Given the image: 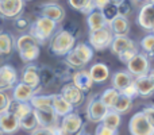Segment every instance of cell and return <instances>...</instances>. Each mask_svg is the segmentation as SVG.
<instances>
[{
  "label": "cell",
  "mask_w": 154,
  "mask_h": 135,
  "mask_svg": "<svg viewBox=\"0 0 154 135\" xmlns=\"http://www.w3.org/2000/svg\"><path fill=\"white\" fill-rule=\"evenodd\" d=\"M75 46L76 37L66 29L57 31L50 39V51L54 56H68Z\"/></svg>",
  "instance_id": "1"
},
{
  "label": "cell",
  "mask_w": 154,
  "mask_h": 135,
  "mask_svg": "<svg viewBox=\"0 0 154 135\" xmlns=\"http://www.w3.org/2000/svg\"><path fill=\"white\" fill-rule=\"evenodd\" d=\"M16 50L23 62H31L39 57V43L30 34H23L16 39Z\"/></svg>",
  "instance_id": "2"
},
{
  "label": "cell",
  "mask_w": 154,
  "mask_h": 135,
  "mask_svg": "<svg viewBox=\"0 0 154 135\" xmlns=\"http://www.w3.org/2000/svg\"><path fill=\"white\" fill-rule=\"evenodd\" d=\"M57 31V23L51 19L48 18H38L34 23L30 26V32L31 37H34L38 41V43H45L48 39H51Z\"/></svg>",
  "instance_id": "3"
},
{
  "label": "cell",
  "mask_w": 154,
  "mask_h": 135,
  "mask_svg": "<svg viewBox=\"0 0 154 135\" xmlns=\"http://www.w3.org/2000/svg\"><path fill=\"white\" fill-rule=\"evenodd\" d=\"M93 49L87 43H77L72 51L66 56L65 64L69 68H82L92 60Z\"/></svg>",
  "instance_id": "4"
},
{
  "label": "cell",
  "mask_w": 154,
  "mask_h": 135,
  "mask_svg": "<svg viewBox=\"0 0 154 135\" xmlns=\"http://www.w3.org/2000/svg\"><path fill=\"white\" fill-rule=\"evenodd\" d=\"M88 41H89V46L92 49L97 51H104L108 48H111L112 41H114V34H112L109 26H107L99 31L89 32Z\"/></svg>",
  "instance_id": "5"
},
{
  "label": "cell",
  "mask_w": 154,
  "mask_h": 135,
  "mask_svg": "<svg viewBox=\"0 0 154 135\" xmlns=\"http://www.w3.org/2000/svg\"><path fill=\"white\" fill-rule=\"evenodd\" d=\"M84 122L77 112H70L60 123V135H82Z\"/></svg>",
  "instance_id": "6"
},
{
  "label": "cell",
  "mask_w": 154,
  "mask_h": 135,
  "mask_svg": "<svg viewBox=\"0 0 154 135\" xmlns=\"http://www.w3.org/2000/svg\"><path fill=\"white\" fill-rule=\"evenodd\" d=\"M128 131L131 135H154V127L142 111L133 115L128 122Z\"/></svg>",
  "instance_id": "7"
},
{
  "label": "cell",
  "mask_w": 154,
  "mask_h": 135,
  "mask_svg": "<svg viewBox=\"0 0 154 135\" xmlns=\"http://www.w3.org/2000/svg\"><path fill=\"white\" fill-rule=\"evenodd\" d=\"M24 4L22 0H0V16L5 19H19L23 14Z\"/></svg>",
  "instance_id": "8"
},
{
  "label": "cell",
  "mask_w": 154,
  "mask_h": 135,
  "mask_svg": "<svg viewBox=\"0 0 154 135\" xmlns=\"http://www.w3.org/2000/svg\"><path fill=\"white\" fill-rule=\"evenodd\" d=\"M127 72L131 76L135 77H141V76H146L150 72V62L145 54L138 53L130 62L127 64Z\"/></svg>",
  "instance_id": "9"
},
{
  "label": "cell",
  "mask_w": 154,
  "mask_h": 135,
  "mask_svg": "<svg viewBox=\"0 0 154 135\" xmlns=\"http://www.w3.org/2000/svg\"><path fill=\"white\" fill-rule=\"evenodd\" d=\"M18 84V72L11 65L0 66V92H5Z\"/></svg>",
  "instance_id": "10"
},
{
  "label": "cell",
  "mask_w": 154,
  "mask_h": 135,
  "mask_svg": "<svg viewBox=\"0 0 154 135\" xmlns=\"http://www.w3.org/2000/svg\"><path fill=\"white\" fill-rule=\"evenodd\" d=\"M60 95H61L72 107L81 106V104L84 103V99H85L84 92H81L79 88L72 84V82H66V84L61 88Z\"/></svg>",
  "instance_id": "11"
},
{
  "label": "cell",
  "mask_w": 154,
  "mask_h": 135,
  "mask_svg": "<svg viewBox=\"0 0 154 135\" xmlns=\"http://www.w3.org/2000/svg\"><path fill=\"white\" fill-rule=\"evenodd\" d=\"M109 109L104 106L103 103L100 101V99H95L92 100L89 104H88V108H87V118L89 122L93 123H99L100 124L103 122L104 116L107 115Z\"/></svg>",
  "instance_id": "12"
},
{
  "label": "cell",
  "mask_w": 154,
  "mask_h": 135,
  "mask_svg": "<svg viewBox=\"0 0 154 135\" xmlns=\"http://www.w3.org/2000/svg\"><path fill=\"white\" fill-rule=\"evenodd\" d=\"M138 24L147 31L154 29V4L152 2L146 3L138 14Z\"/></svg>",
  "instance_id": "13"
},
{
  "label": "cell",
  "mask_w": 154,
  "mask_h": 135,
  "mask_svg": "<svg viewBox=\"0 0 154 135\" xmlns=\"http://www.w3.org/2000/svg\"><path fill=\"white\" fill-rule=\"evenodd\" d=\"M37 95V91L32 89L31 87L23 84V82H18L12 91V97L16 103H30L31 99Z\"/></svg>",
  "instance_id": "14"
},
{
  "label": "cell",
  "mask_w": 154,
  "mask_h": 135,
  "mask_svg": "<svg viewBox=\"0 0 154 135\" xmlns=\"http://www.w3.org/2000/svg\"><path fill=\"white\" fill-rule=\"evenodd\" d=\"M41 16L51 19L53 22L58 23L65 18V10L58 3H48L41 8Z\"/></svg>",
  "instance_id": "15"
},
{
  "label": "cell",
  "mask_w": 154,
  "mask_h": 135,
  "mask_svg": "<svg viewBox=\"0 0 154 135\" xmlns=\"http://www.w3.org/2000/svg\"><path fill=\"white\" fill-rule=\"evenodd\" d=\"M19 128V120L12 111H7L0 115V130L3 134H14Z\"/></svg>",
  "instance_id": "16"
},
{
  "label": "cell",
  "mask_w": 154,
  "mask_h": 135,
  "mask_svg": "<svg viewBox=\"0 0 154 135\" xmlns=\"http://www.w3.org/2000/svg\"><path fill=\"white\" fill-rule=\"evenodd\" d=\"M22 82L29 87H31L32 89H35L38 92L41 88V78H39V68L35 65H29L26 66L22 76Z\"/></svg>",
  "instance_id": "17"
},
{
  "label": "cell",
  "mask_w": 154,
  "mask_h": 135,
  "mask_svg": "<svg viewBox=\"0 0 154 135\" xmlns=\"http://www.w3.org/2000/svg\"><path fill=\"white\" fill-rule=\"evenodd\" d=\"M51 108H53V112L57 115V116H66L70 112H73V107L62 97L60 93H53V101H51Z\"/></svg>",
  "instance_id": "18"
},
{
  "label": "cell",
  "mask_w": 154,
  "mask_h": 135,
  "mask_svg": "<svg viewBox=\"0 0 154 135\" xmlns=\"http://www.w3.org/2000/svg\"><path fill=\"white\" fill-rule=\"evenodd\" d=\"M134 84L138 91V95L142 97H150L154 95V82L149 76H141L134 78Z\"/></svg>",
  "instance_id": "19"
},
{
  "label": "cell",
  "mask_w": 154,
  "mask_h": 135,
  "mask_svg": "<svg viewBox=\"0 0 154 135\" xmlns=\"http://www.w3.org/2000/svg\"><path fill=\"white\" fill-rule=\"evenodd\" d=\"M72 84L79 88L81 92H87V91H89L91 88H92L93 81L89 76V72L82 69V70H79V72H76V73H73Z\"/></svg>",
  "instance_id": "20"
},
{
  "label": "cell",
  "mask_w": 154,
  "mask_h": 135,
  "mask_svg": "<svg viewBox=\"0 0 154 135\" xmlns=\"http://www.w3.org/2000/svg\"><path fill=\"white\" fill-rule=\"evenodd\" d=\"M111 81H112V88L116 89L118 92L120 93L123 89H126L128 85L133 84L134 78L127 70H119V72H116V73L112 76Z\"/></svg>",
  "instance_id": "21"
},
{
  "label": "cell",
  "mask_w": 154,
  "mask_h": 135,
  "mask_svg": "<svg viewBox=\"0 0 154 135\" xmlns=\"http://www.w3.org/2000/svg\"><path fill=\"white\" fill-rule=\"evenodd\" d=\"M88 72H89V76L92 78L93 84L95 82L101 84V82L107 81L109 78V68L103 62H97V64L92 65Z\"/></svg>",
  "instance_id": "22"
},
{
  "label": "cell",
  "mask_w": 154,
  "mask_h": 135,
  "mask_svg": "<svg viewBox=\"0 0 154 135\" xmlns=\"http://www.w3.org/2000/svg\"><path fill=\"white\" fill-rule=\"evenodd\" d=\"M108 26H109V29H111L114 37H128V32H130V23H128L127 18L116 16Z\"/></svg>",
  "instance_id": "23"
},
{
  "label": "cell",
  "mask_w": 154,
  "mask_h": 135,
  "mask_svg": "<svg viewBox=\"0 0 154 135\" xmlns=\"http://www.w3.org/2000/svg\"><path fill=\"white\" fill-rule=\"evenodd\" d=\"M87 23H88V27H89V32L99 31V30L108 26V22L106 20L101 11H97V10H95L93 12H91L87 16Z\"/></svg>",
  "instance_id": "24"
},
{
  "label": "cell",
  "mask_w": 154,
  "mask_h": 135,
  "mask_svg": "<svg viewBox=\"0 0 154 135\" xmlns=\"http://www.w3.org/2000/svg\"><path fill=\"white\" fill-rule=\"evenodd\" d=\"M134 46H137V45L131 38H128V37H114V41H112V45H111V48H109V50L112 51V54L119 56V54H122L123 51L128 50V49L134 48Z\"/></svg>",
  "instance_id": "25"
},
{
  "label": "cell",
  "mask_w": 154,
  "mask_h": 135,
  "mask_svg": "<svg viewBox=\"0 0 154 135\" xmlns=\"http://www.w3.org/2000/svg\"><path fill=\"white\" fill-rule=\"evenodd\" d=\"M41 127L48 128H58V116L53 111H35Z\"/></svg>",
  "instance_id": "26"
},
{
  "label": "cell",
  "mask_w": 154,
  "mask_h": 135,
  "mask_svg": "<svg viewBox=\"0 0 154 135\" xmlns=\"http://www.w3.org/2000/svg\"><path fill=\"white\" fill-rule=\"evenodd\" d=\"M51 101H53V95H35L30 104L35 111H53Z\"/></svg>",
  "instance_id": "27"
},
{
  "label": "cell",
  "mask_w": 154,
  "mask_h": 135,
  "mask_svg": "<svg viewBox=\"0 0 154 135\" xmlns=\"http://www.w3.org/2000/svg\"><path fill=\"white\" fill-rule=\"evenodd\" d=\"M19 127L23 128V130H27V131H35L37 128H39V122H38V118H37V114H35V109L32 112H30L29 115H26L24 118H22L19 120Z\"/></svg>",
  "instance_id": "28"
},
{
  "label": "cell",
  "mask_w": 154,
  "mask_h": 135,
  "mask_svg": "<svg viewBox=\"0 0 154 135\" xmlns=\"http://www.w3.org/2000/svg\"><path fill=\"white\" fill-rule=\"evenodd\" d=\"M119 95H120V93L118 92L116 89H114V88H107V89L101 93L100 101L108 109H112V108H114V106H115V103H116L118 97H119Z\"/></svg>",
  "instance_id": "29"
},
{
  "label": "cell",
  "mask_w": 154,
  "mask_h": 135,
  "mask_svg": "<svg viewBox=\"0 0 154 135\" xmlns=\"http://www.w3.org/2000/svg\"><path fill=\"white\" fill-rule=\"evenodd\" d=\"M10 111H12L14 115L18 118V120H20L22 118H24L26 115H29L30 112L34 111V108L31 107L30 103H16V101H14V103L11 104Z\"/></svg>",
  "instance_id": "30"
},
{
  "label": "cell",
  "mask_w": 154,
  "mask_h": 135,
  "mask_svg": "<svg viewBox=\"0 0 154 135\" xmlns=\"http://www.w3.org/2000/svg\"><path fill=\"white\" fill-rule=\"evenodd\" d=\"M120 122H122L120 115L118 114V112H115L114 109H109V111L107 112V115L104 116L101 124L106 126V127H108V128H111V130L118 131V128H119V126H120Z\"/></svg>",
  "instance_id": "31"
},
{
  "label": "cell",
  "mask_w": 154,
  "mask_h": 135,
  "mask_svg": "<svg viewBox=\"0 0 154 135\" xmlns=\"http://www.w3.org/2000/svg\"><path fill=\"white\" fill-rule=\"evenodd\" d=\"M69 4L72 5L75 10L80 11V12L85 14V15H89L91 12L95 11V4L91 0H70Z\"/></svg>",
  "instance_id": "32"
},
{
  "label": "cell",
  "mask_w": 154,
  "mask_h": 135,
  "mask_svg": "<svg viewBox=\"0 0 154 135\" xmlns=\"http://www.w3.org/2000/svg\"><path fill=\"white\" fill-rule=\"evenodd\" d=\"M131 108H133V100L123 95H119V97H118L116 103H115L112 109H114L115 112H118L119 115H122V114H127Z\"/></svg>",
  "instance_id": "33"
},
{
  "label": "cell",
  "mask_w": 154,
  "mask_h": 135,
  "mask_svg": "<svg viewBox=\"0 0 154 135\" xmlns=\"http://www.w3.org/2000/svg\"><path fill=\"white\" fill-rule=\"evenodd\" d=\"M14 41L10 34L0 32V56H7L12 51Z\"/></svg>",
  "instance_id": "34"
},
{
  "label": "cell",
  "mask_w": 154,
  "mask_h": 135,
  "mask_svg": "<svg viewBox=\"0 0 154 135\" xmlns=\"http://www.w3.org/2000/svg\"><path fill=\"white\" fill-rule=\"evenodd\" d=\"M101 14L104 15L106 20L108 22V24H109L115 18H116V16H119V14H118L116 3H115V2H109V3H108V5H107V7L104 8L103 11H101Z\"/></svg>",
  "instance_id": "35"
},
{
  "label": "cell",
  "mask_w": 154,
  "mask_h": 135,
  "mask_svg": "<svg viewBox=\"0 0 154 135\" xmlns=\"http://www.w3.org/2000/svg\"><path fill=\"white\" fill-rule=\"evenodd\" d=\"M56 77L54 74V70L50 69L49 66H42L39 68V78H41V84H49L51 80Z\"/></svg>",
  "instance_id": "36"
},
{
  "label": "cell",
  "mask_w": 154,
  "mask_h": 135,
  "mask_svg": "<svg viewBox=\"0 0 154 135\" xmlns=\"http://www.w3.org/2000/svg\"><path fill=\"white\" fill-rule=\"evenodd\" d=\"M142 49L145 50V53H147L149 56L154 57V34H149L142 39L141 42Z\"/></svg>",
  "instance_id": "37"
},
{
  "label": "cell",
  "mask_w": 154,
  "mask_h": 135,
  "mask_svg": "<svg viewBox=\"0 0 154 135\" xmlns=\"http://www.w3.org/2000/svg\"><path fill=\"white\" fill-rule=\"evenodd\" d=\"M137 54H138V48H137V46H134V48L128 49V50L123 51L122 54H119V56H118V58H119V61L122 62V64L127 65L128 62H130L131 60H133L134 57L137 56Z\"/></svg>",
  "instance_id": "38"
},
{
  "label": "cell",
  "mask_w": 154,
  "mask_h": 135,
  "mask_svg": "<svg viewBox=\"0 0 154 135\" xmlns=\"http://www.w3.org/2000/svg\"><path fill=\"white\" fill-rule=\"evenodd\" d=\"M118 7V14L119 16H123V18H127L128 14L131 12V3L126 2V0H120V2H115Z\"/></svg>",
  "instance_id": "39"
},
{
  "label": "cell",
  "mask_w": 154,
  "mask_h": 135,
  "mask_svg": "<svg viewBox=\"0 0 154 135\" xmlns=\"http://www.w3.org/2000/svg\"><path fill=\"white\" fill-rule=\"evenodd\" d=\"M11 104H12V101H11L10 96L5 92H0V115L10 111Z\"/></svg>",
  "instance_id": "40"
},
{
  "label": "cell",
  "mask_w": 154,
  "mask_h": 135,
  "mask_svg": "<svg viewBox=\"0 0 154 135\" xmlns=\"http://www.w3.org/2000/svg\"><path fill=\"white\" fill-rule=\"evenodd\" d=\"M31 135H60L58 128H48V127H39L35 131H32Z\"/></svg>",
  "instance_id": "41"
},
{
  "label": "cell",
  "mask_w": 154,
  "mask_h": 135,
  "mask_svg": "<svg viewBox=\"0 0 154 135\" xmlns=\"http://www.w3.org/2000/svg\"><path fill=\"white\" fill-rule=\"evenodd\" d=\"M120 95H123V96H126V97H128V99H131V100H134V99L137 97V96H139L138 95V91H137V88H135V84H131V85H128L126 89H123L122 92H120Z\"/></svg>",
  "instance_id": "42"
},
{
  "label": "cell",
  "mask_w": 154,
  "mask_h": 135,
  "mask_svg": "<svg viewBox=\"0 0 154 135\" xmlns=\"http://www.w3.org/2000/svg\"><path fill=\"white\" fill-rule=\"evenodd\" d=\"M95 135H118V131L116 130H111V128L106 127V126H103L100 123V124L96 127Z\"/></svg>",
  "instance_id": "43"
},
{
  "label": "cell",
  "mask_w": 154,
  "mask_h": 135,
  "mask_svg": "<svg viewBox=\"0 0 154 135\" xmlns=\"http://www.w3.org/2000/svg\"><path fill=\"white\" fill-rule=\"evenodd\" d=\"M145 114V116L147 118V120L150 122V124L154 127V106H150V107H146V108L142 111Z\"/></svg>",
  "instance_id": "44"
},
{
  "label": "cell",
  "mask_w": 154,
  "mask_h": 135,
  "mask_svg": "<svg viewBox=\"0 0 154 135\" xmlns=\"http://www.w3.org/2000/svg\"><path fill=\"white\" fill-rule=\"evenodd\" d=\"M108 0H99V2H93V4H95V10L97 11H103L104 8L108 5Z\"/></svg>",
  "instance_id": "45"
},
{
  "label": "cell",
  "mask_w": 154,
  "mask_h": 135,
  "mask_svg": "<svg viewBox=\"0 0 154 135\" xmlns=\"http://www.w3.org/2000/svg\"><path fill=\"white\" fill-rule=\"evenodd\" d=\"M16 24L19 27H24L26 26V20H22V19H16Z\"/></svg>",
  "instance_id": "46"
},
{
  "label": "cell",
  "mask_w": 154,
  "mask_h": 135,
  "mask_svg": "<svg viewBox=\"0 0 154 135\" xmlns=\"http://www.w3.org/2000/svg\"><path fill=\"white\" fill-rule=\"evenodd\" d=\"M147 76H149L150 78H152V81L154 82V69H150V72H149V74H147Z\"/></svg>",
  "instance_id": "47"
},
{
  "label": "cell",
  "mask_w": 154,
  "mask_h": 135,
  "mask_svg": "<svg viewBox=\"0 0 154 135\" xmlns=\"http://www.w3.org/2000/svg\"><path fill=\"white\" fill-rule=\"evenodd\" d=\"M0 135H3V133H2V130H0Z\"/></svg>",
  "instance_id": "48"
},
{
  "label": "cell",
  "mask_w": 154,
  "mask_h": 135,
  "mask_svg": "<svg viewBox=\"0 0 154 135\" xmlns=\"http://www.w3.org/2000/svg\"><path fill=\"white\" fill-rule=\"evenodd\" d=\"M82 135H88V134H82Z\"/></svg>",
  "instance_id": "49"
},
{
  "label": "cell",
  "mask_w": 154,
  "mask_h": 135,
  "mask_svg": "<svg viewBox=\"0 0 154 135\" xmlns=\"http://www.w3.org/2000/svg\"><path fill=\"white\" fill-rule=\"evenodd\" d=\"M153 34H154V29H153Z\"/></svg>",
  "instance_id": "50"
},
{
  "label": "cell",
  "mask_w": 154,
  "mask_h": 135,
  "mask_svg": "<svg viewBox=\"0 0 154 135\" xmlns=\"http://www.w3.org/2000/svg\"><path fill=\"white\" fill-rule=\"evenodd\" d=\"M152 3H153V4H154V2H152Z\"/></svg>",
  "instance_id": "51"
}]
</instances>
